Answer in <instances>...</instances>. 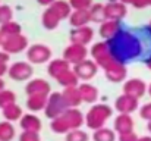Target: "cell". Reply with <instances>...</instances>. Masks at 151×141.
Wrapping results in <instances>:
<instances>
[{
    "label": "cell",
    "mask_w": 151,
    "mask_h": 141,
    "mask_svg": "<svg viewBox=\"0 0 151 141\" xmlns=\"http://www.w3.org/2000/svg\"><path fill=\"white\" fill-rule=\"evenodd\" d=\"M111 56L114 60L120 63H126L128 60H132L139 56L141 53V43L137 35H134L129 31H119L113 38L106 41Z\"/></svg>",
    "instance_id": "6da1fadb"
},
{
    "label": "cell",
    "mask_w": 151,
    "mask_h": 141,
    "mask_svg": "<svg viewBox=\"0 0 151 141\" xmlns=\"http://www.w3.org/2000/svg\"><path fill=\"white\" fill-rule=\"evenodd\" d=\"M111 116H113V109L109 104H104V103L96 104L87 112L85 125H87V128H90L93 131H97V129H100L106 125V122Z\"/></svg>",
    "instance_id": "7a4b0ae2"
},
{
    "label": "cell",
    "mask_w": 151,
    "mask_h": 141,
    "mask_svg": "<svg viewBox=\"0 0 151 141\" xmlns=\"http://www.w3.org/2000/svg\"><path fill=\"white\" fill-rule=\"evenodd\" d=\"M68 104L63 98V94L62 93H51L47 98V104H46V109H44V113L49 119H54V118H59L60 115H63L66 110H68Z\"/></svg>",
    "instance_id": "3957f363"
},
{
    "label": "cell",
    "mask_w": 151,
    "mask_h": 141,
    "mask_svg": "<svg viewBox=\"0 0 151 141\" xmlns=\"http://www.w3.org/2000/svg\"><path fill=\"white\" fill-rule=\"evenodd\" d=\"M90 54H91L93 60L99 65V68H101L103 71L114 62V57L111 56V53H110L109 46H107V43H106V41L96 43L94 46L91 47Z\"/></svg>",
    "instance_id": "277c9868"
},
{
    "label": "cell",
    "mask_w": 151,
    "mask_h": 141,
    "mask_svg": "<svg viewBox=\"0 0 151 141\" xmlns=\"http://www.w3.org/2000/svg\"><path fill=\"white\" fill-rule=\"evenodd\" d=\"M27 59L31 65H43L50 62L51 59V48L46 44L35 43L32 46L28 47L27 50Z\"/></svg>",
    "instance_id": "5b68a950"
},
{
    "label": "cell",
    "mask_w": 151,
    "mask_h": 141,
    "mask_svg": "<svg viewBox=\"0 0 151 141\" xmlns=\"http://www.w3.org/2000/svg\"><path fill=\"white\" fill-rule=\"evenodd\" d=\"M32 74H34V69L29 62H15L9 66V71H7V75L10 77V80L19 81V82L29 81Z\"/></svg>",
    "instance_id": "8992f818"
},
{
    "label": "cell",
    "mask_w": 151,
    "mask_h": 141,
    "mask_svg": "<svg viewBox=\"0 0 151 141\" xmlns=\"http://www.w3.org/2000/svg\"><path fill=\"white\" fill-rule=\"evenodd\" d=\"M28 47H29L28 38L22 34L3 38V43H1V50H4L9 54H19V53L28 50Z\"/></svg>",
    "instance_id": "52a82bcc"
},
{
    "label": "cell",
    "mask_w": 151,
    "mask_h": 141,
    "mask_svg": "<svg viewBox=\"0 0 151 141\" xmlns=\"http://www.w3.org/2000/svg\"><path fill=\"white\" fill-rule=\"evenodd\" d=\"M87 56H88L87 46H81V44H75V43H70L63 51V59L68 60L73 66L84 62L87 59Z\"/></svg>",
    "instance_id": "ba28073f"
},
{
    "label": "cell",
    "mask_w": 151,
    "mask_h": 141,
    "mask_svg": "<svg viewBox=\"0 0 151 141\" xmlns=\"http://www.w3.org/2000/svg\"><path fill=\"white\" fill-rule=\"evenodd\" d=\"M73 72L76 74V77L82 81H88L91 78H94L99 72V65L93 60V59H85L84 62L78 63L73 66Z\"/></svg>",
    "instance_id": "9c48e42d"
},
{
    "label": "cell",
    "mask_w": 151,
    "mask_h": 141,
    "mask_svg": "<svg viewBox=\"0 0 151 141\" xmlns=\"http://www.w3.org/2000/svg\"><path fill=\"white\" fill-rule=\"evenodd\" d=\"M128 13L126 4L122 1H109L104 4V15L109 21H122Z\"/></svg>",
    "instance_id": "30bf717a"
},
{
    "label": "cell",
    "mask_w": 151,
    "mask_h": 141,
    "mask_svg": "<svg viewBox=\"0 0 151 141\" xmlns=\"http://www.w3.org/2000/svg\"><path fill=\"white\" fill-rule=\"evenodd\" d=\"M70 43L75 44H81V46H87L93 41L94 38V30L90 25L85 27H79V28H73L70 31Z\"/></svg>",
    "instance_id": "8fae6325"
},
{
    "label": "cell",
    "mask_w": 151,
    "mask_h": 141,
    "mask_svg": "<svg viewBox=\"0 0 151 141\" xmlns=\"http://www.w3.org/2000/svg\"><path fill=\"white\" fill-rule=\"evenodd\" d=\"M104 75L110 82H122V81L126 80L128 71H126L125 63H120V62L114 60L110 66H107L104 69Z\"/></svg>",
    "instance_id": "7c38bea8"
},
{
    "label": "cell",
    "mask_w": 151,
    "mask_h": 141,
    "mask_svg": "<svg viewBox=\"0 0 151 141\" xmlns=\"http://www.w3.org/2000/svg\"><path fill=\"white\" fill-rule=\"evenodd\" d=\"M138 98L128 95V94H122L114 100V109L119 113H125V115H131L132 112H135L138 109Z\"/></svg>",
    "instance_id": "4fadbf2b"
},
{
    "label": "cell",
    "mask_w": 151,
    "mask_h": 141,
    "mask_svg": "<svg viewBox=\"0 0 151 141\" xmlns=\"http://www.w3.org/2000/svg\"><path fill=\"white\" fill-rule=\"evenodd\" d=\"M147 90H148L147 84L139 78H131V80L125 81V84H123V94L132 95L138 100L147 93Z\"/></svg>",
    "instance_id": "5bb4252c"
},
{
    "label": "cell",
    "mask_w": 151,
    "mask_h": 141,
    "mask_svg": "<svg viewBox=\"0 0 151 141\" xmlns=\"http://www.w3.org/2000/svg\"><path fill=\"white\" fill-rule=\"evenodd\" d=\"M51 87L50 84L44 80V78H34L29 80V82L25 87V93L27 95H50Z\"/></svg>",
    "instance_id": "9a60e30c"
},
{
    "label": "cell",
    "mask_w": 151,
    "mask_h": 141,
    "mask_svg": "<svg viewBox=\"0 0 151 141\" xmlns=\"http://www.w3.org/2000/svg\"><path fill=\"white\" fill-rule=\"evenodd\" d=\"M62 116L68 122L70 131L72 129H81V127L85 124V116L78 107H69Z\"/></svg>",
    "instance_id": "2e32d148"
},
{
    "label": "cell",
    "mask_w": 151,
    "mask_h": 141,
    "mask_svg": "<svg viewBox=\"0 0 151 141\" xmlns=\"http://www.w3.org/2000/svg\"><path fill=\"white\" fill-rule=\"evenodd\" d=\"M113 129L119 135L120 134H126V132H132L134 131V119L131 118V115L119 113L117 118H114Z\"/></svg>",
    "instance_id": "e0dca14e"
},
{
    "label": "cell",
    "mask_w": 151,
    "mask_h": 141,
    "mask_svg": "<svg viewBox=\"0 0 151 141\" xmlns=\"http://www.w3.org/2000/svg\"><path fill=\"white\" fill-rule=\"evenodd\" d=\"M19 125H21L22 131H32V132H40L41 128H43L41 119L37 115H34V113H25L21 118Z\"/></svg>",
    "instance_id": "ac0fdd59"
},
{
    "label": "cell",
    "mask_w": 151,
    "mask_h": 141,
    "mask_svg": "<svg viewBox=\"0 0 151 141\" xmlns=\"http://www.w3.org/2000/svg\"><path fill=\"white\" fill-rule=\"evenodd\" d=\"M91 22V15H90V9H79V10H72L70 16H69V24L73 28H79V27H85Z\"/></svg>",
    "instance_id": "d6986e66"
},
{
    "label": "cell",
    "mask_w": 151,
    "mask_h": 141,
    "mask_svg": "<svg viewBox=\"0 0 151 141\" xmlns=\"http://www.w3.org/2000/svg\"><path fill=\"white\" fill-rule=\"evenodd\" d=\"M69 69H70V63L68 60H65L63 57L62 59H53V60L49 62V66H47L49 75L54 80H57L62 74H65Z\"/></svg>",
    "instance_id": "ffe728a7"
},
{
    "label": "cell",
    "mask_w": 151,
    "mask_h": 141,
    "mask_svg": "<svg viewBox=\"0 0 151 141\" xmlns=\"http://www.w3.org/2000/svg\"><path fill=\"white\" fill-rule=\"evenodd\" d=\"M119 31H120V21H109V19H106L104 22L100 24L99 34H100L101 38H104L107 41V40L113 38Z\"/></svg>",
    "instance_id": "44dd1931"
},
{
    "label": "cell",
    "mask_w": 151,
    "mask_h": 141,
    "mask_svg": "<svg viewBox=\"0 0 151 141\" xmlns=\"http://www.w3.org/2000/svg\"><path fill=\"white\" fill-rule=\"evenodd\" d=\"M78 90L81 93V97H82V101L85 103H96L97 98H99V88L88 84V82H82L78 85Z\"/></svg>",
    "instance_id": "7402d4cb"
},
{
    "label": "cell",
    "mask_w": 151,
    "mask_h": 141,
    "mask_svg": "<svg viewBox=\"0 0 151 141\" xmlns=\"http://www.w3.org/2000/svg\"><path fill=\"white\" fill-rule=\"evenodd\" d=\"M60 18L57 16V13L51 9V7H47L44 12H43V15H41V24H43V27L46 28V30H56L57 27H59V24H60Z\"/></svg>",
    "instance_id": "603a6c76"
},
{
    "label": "cell",
    "mask_w": 151,
    "mask_h": 141,
    "mask_svg": "<svg viewBox=\"0 0 151 141\" xmlns=\"http://www.w3.org/2000/svg\"><path fill=\"white\" fill-rule=\"evenodd\" d=\"M63 98L68 104V107H78L82 103V97L78 90V87H68L63 90Z\"/></svg>",
    "instance_id": "cb8c5ba5"
},
{
    "label": "cell",
    "mask_w": 151,
    "mask_h": 141,
    "mask_svg": "<svg viewBox=\"0 0 151 141\" xmlns=\"http://www.w3.org/2000/svg\"><path fill=\"white\" fill-rule=\"evenodd\" d=\"M49 95H29L27 100V107L29 112H40L46 109Z\"/></svg>",
    "instance_id": "d4e9b609"
},
{
    "label": "cell",
    "mask_w": 151,
    "mask_h": 141,
    "mask_svg": "<svg viewBox=\"0 0 151 141\" xmlns=\"http://www.w3.org/2000/svg\"><path fill=\"white\" fill-rule=\"evenodd\" d=\"M3 116H4V121H9L13 124L16 121H21V118L24 116V112L21 106H18L16 103H12L3 109Z\"/></svg>",
    "instance_id": "484cf974"
},
{
    "label": "cell",
    "mask_w": 151,
    "mask_h": 141,
    "mask_svg": "<svg viewBox=\"0 0 151 141\" xmlns=\"http://www.w3.org/2000/svg\"><path fill=\"white\" fill-rule=\"evenodd\" d=\"M56 81H57L59 85H62L65 88H68V87H78L79 85V78L76 77V74L73 72V69H69L65 74H62Z\"/></svg>",
    "instance_id": "4316f807"
},
{
    "label": "cell",
    "mask_w": 151,
    "mask_h": 141,
    "mask_svg": "<svg viewBox=\"0 0 151 141\" xmlns=\"http://www.w3.org/2000/svg\"><path fill=\"white\" fill-rule=\"evenodd\" d=\"M50 7L57 13V16L60 19H69V16L72 13V7H70L69 1H65V0H56Z\"/></svg>",
    "instance_id": "83f0119b"
},
{
    "label": "cell",
    "mask_w": 151,
    "mask_h": 141,
    "mask_svg": "<svg viewBox=\"0 0 151 141\" xmlns=\"http://www.w3.org/2000/svg\"><path fill=\"white\" fill-rule=\"evenodd\" d=\"M0 34L3 35V38H7V37H12V35H18V34H22V27L15 22V21H9L3 25H0Z\"/></svg>",
    "instance_id": "f1b7e54d"
},
{
    "label": "cell",
    "mask_w": 151,
    "mask_h": 141,
    "mask_svg": "<svg viewBox=\"0 0 151 141\" xmlns=\"http://www.w3.org/2000/svg\"><path fill=\"white\" fill-rule=\"evenodd\" d=\"M16 135L15 127L9 121H1L0 122V141H12Z\"/></svg>",
    "instance_id": "f546056e"
},
{
    "label": "cell",
    "mask_w": 151,
    "mask_h": 141,
    "mask_svg": "<svg viewBox=\"0 0 151 141\" xmlns=\"http://www.w3.org/2000/svg\"><path fill=\"white\" fill-rule=\"evenodd\" d=\"M50 128H51V131H53L54 134H65V135H66V134L70 131V128H69L68 122L65 121V118H63L62 115H60L59 118L51 119Z\"/></svg>",
    "instance_id": "4dcf8cb0"
},
{
    "label": "cell",
    "mask_w": 151,
    "mask_h": 141,
    "mask_svg": "<svg viewBox=\"0 0 151 141\" xmlns=\"http://www.w3.org/2000/svg\"><path fill=\"white\" fill-rule=\"evenodd\" d=\"M93 140L94 141H116V132H114V129H110V128L103 127L100 129L94 131Z\"/></svg>",
    "instance_id": "1f68e13d"
},
{
    "label": "cell",
    "mask_w": 151,
    "mask_h": 141,
    "mask_svg": "<svg viewBox=\"0 0 151 141\" xmlns=\"http://www.w3.org/2000/svg\"><path fill=\"white\" fill-rule=\"evenodd\" d=\"M90 15H91V21L93 22H104L106 21V15H104V4L101 3H93V6L90 7Z\"/></svg>",
    "instance_id": "d6a6232c"
},
{
    "label": "cell",
    "mask_w": 151,
    "mask_h": 141,
    "mask_svg": "<svg viewBox=\"0 0 151 141\" xmlns=\"http://www.w3.org/2000/svg\"><path fill=\"white\" fill-rule=\"evenodd\" d=\"M12 103H16V94H15V91L7 90V88L1 90L0 91V109L3 110L6 106H9Z\"/></svg>",
    "instance_id": "836d02e7"
},
{
    "label": "cell",
    "mask_w": 151,
    "mask_h": 141,
    "mask_svg": "<svg viewBox=\"0 0 151 141\" xmlns=\"http://www.w3.org/2000/svg\"><path fill=\"white\" fill-rule=\"evenodd\" d=\"M65 141H90V134L82 129H72L66 134Z\"/></svg>",
    "instance_id": "e575fe53"
},
{
    "label": "cell",
    "mask_w": 151,
    "mask_h": 141,
    "mask_svg": "<svg viewBox=\"0 0 151 141\" xmlns=\"http://www.w3.org/2000/svg\"><path fill=\"white\" fill-rule=\"evenodd\" d=\"M13 10L10 6L7 4H0V25L9 22V21H13Z\"/></svg>",
    "instance_id": "d590c367"
},
{
    "label": "cell",
    "mask_w": 151,
    "mask_h": 141,
    "mask_svg": "<svg viewBox=\"0 0 151 141\" xmlns=\"http://www.w3.org/2000/svg\"><path fill=\"white\" fill-rule=\"evenodd\" d=\"M69 4L73 10L79 9H90L93 6V0H69Z\"/></svg>",
    "instance_id": "8d00e7d4"
},
{
    "label": "cell",
    "mask_w": 151,
    "mask_h": 141,
    "mask_svg": "<svg viewBox=\"0 0 151 141\" xmlns=\"http://www.w3.org/2000/svg\"><path fill=\"white\" fill-rule=\"evenodd\" d=\"M19 141H41L38 132H32V131H22L19 134Z\"/></svg>",
    "instance_id": "74e56055"
},
{
    "label": "cell",
    "mask_w": 151,
    "mask_h": 141,
    "mask_svg": "<svg viewBox=\"0 0 151 141\" xmlns=\"http://www.w3.org/2000/svg\"><path fill=\"white\" fill-rule=\"evenodd\" d=\"M139 116L145 121H151V101L145 103L141 109H139Z\"/></svg>",
    "instance_id": "f35d334b"
},
{
    "label": "cell",
    "mask_w": 151,
    "mask_h": 141,
    "mask_svg": "<svg viewBox=\"0 0 151 141\" xmlns=\"http://www.w3.org/2000/svg\"><path fill=\"white\" fill-rule=\"evenodd\" d=\"M139 137L132 131V132H126V134H120L119 135V141H138Z\"/></svg>",
    "instance_id": "ab89813d"
},
{
    "label": "cell",
    "mask_w": 151,
    "mask_h": 141,
    "mask_svg": "<svg viewBox=\"0 0 151 141\" xmlns=\"http://www.w3.org/2000/svg\"><path fill=\"white\" fill-rule=\"evenodd\" d=\"M131 4H132L134 7H137V9H144V7L148 6V1H147V0H132Z\"/></svg>",
    "instance_id": "60d3db41"
},
{
    "label": "cell",
    "mask_w": 151,
    "mask_h": 141,
    "mask_svg": "<svg viewBox=\"0 0 151 141\" xmlns=\"http://www.w3.org/2000/svg\"><path fill=\"white\" fill-rule=\"evenodd\" d=\"M9 57H10L9 53H6L4 50H0V63H7L9 62Z\"/></svg>",
    "instance_id": "b9f144b4"
},
{
    "label": "cell",
    "mask_w": 151,
    "mask_h": 141,
    "mask_svg": "<svg viewBox=\"0 0 151 141\" xmlns=\"http://www.w3.org/2000/svg\"><path fill=\"white\" fill-rule=\"evenodd\" d=\"M9 71V66L7 63H0V78H3V75H6Z\"/></svg>",
    "instance_id": "7bdbcfd3"
},
{
    "label": "cell",
    "mask_w": 151,
    "mask_h": 141,
    "mask_svg": "<svg viewBox=\"0 0 151 141\" xmlns=\"http://www.w3.org/2000/svg\"><path fill=\"white\" fill-rule=\"evenodd\" d=\"M54 1H56V0H37V3H38V4H41V6H46V7H50Z\"/></svg>",
    "instance_id": "ee69618b"
},
{
    "label": "cell",
    "mask_w": 151,
    "mask_h": 141,
    "mask_svg": "<svg viewBox=\"0 0 151 141\" xmlns=\"http://www.w3.org/2000/svg\"><path fill=\"white\" fill-rule=\"evenodd\" d=\"M1 90H4V81H3V78H0V91Z\"/></svg>",
    "instance_id": "f6af8a7d"
},
{
    "label": "cell",
    "mask_w": 151,
    "mask_h": 141,
    "mask_svg": "<svg viewBox=\"0 0 151 141\" xmlns=\"http://www.w3.org/2000/svg\"><path fill=\"white\" fill-rule=\"evenodd\" d=\"M138 141H151V137H139Z\"/></svg>",
    "instance_id": "bcb514c9"
},
{
    "label": "cell",
    "mask_w": 151,
    "mask_h": 141,
    "mask_svg": "<svg viewBox=\"0 0 151 141\" xmlns=\"http://www.w3.org/2000/svg\"><path fill=\"white\" fill-rule=\"evenodd\" d=\"M119 1H122V3H125V4H131V3H132V0H119Z\"/></svg>",
    "instance_id": "7dc6e473"
},
{
    "label": "cell",
    "mask_w": 151,
    "mask_h": 141,
    "mask_svg": "<svg viewBox=\"0 0 151 141\" xmlns=\"http://www.w3.org/2000/svg\"><path fill=\"white\" fill-rule=\"evenodd\" d=\"M147 129L151 132V121H148V124H147Z\"/></svg>",
    "instance_id": "c3c4849f"
},
{
    "label": "cell",
    "mask_w": 151,
    "mask_h": 141,
    "mask_svg": "<svg viewBox=\"0 0 151 141\" xmlns=\"http://www.w3.org/2000/svg\"><path fill=\"white\" fill-rule=\"evenodd\" d=\"M145 63H147V66H148V68L151 69V57L148 59V60H147V62H145Z\"/></svg>",
    "instance_id": "681fc988"
},
{
    "label": "cell",
    "mask_w": 151,
    "mask_h": 141,
    "mask_svg": "<svg viewBox=\"0 0 151 141\" xmlns=\"http://www.w3.org/2000/svg\"><path fill=\"white\" fill-rule=\"evenodd\" d=\"M1 43H3V35L0 34V47H1Z\"/></svg>",
    "instance_id": "f907efd6"
},
{
    "label": "cell",
    "mask_w": 151,
    "mask_h": 141,
    "mask_svg": "<svg viewBox=\"0 0 151 141\" xmlns=\"http://www.w3.org/2000/svg\"><path fill=\"white\" fill-rule=\"evenodd\" d=\"M147 91H148V94H150V95H151V84H150V85H148V90H147Z\"/></svg>",
    "instance_id": "816d5d0a"
},
{
    "label": "cell",
    "mask_w": 151,
    "mask_h": 141,
    "mask_svg": "<svg viewBox=\"0 0 151 141\" xmlns=\"http://www.w3.org/2000/svg\"><path fill=\"white\" fill-rule=\"evenodd\" d=\"M148 1V6H151V0H147Z\"/></svg>",
    "instance_id": "f5cc1de1"
},
{
    "label": "cell",
    "mask_w": 151,
    "mask_h": 141,
    "mask_svg": "<svg viewBox=\"0 0 151 141\" xmlns=\"http://www.w3.org/2000/svg\"><path fill=\"white\" fill-rule=\"evenodd\" d=\"M150 30H151V21H150Z\"/></svg>",
    "instance_id": "db71d44e"
}]
</instances>
